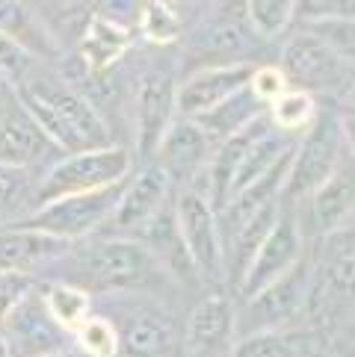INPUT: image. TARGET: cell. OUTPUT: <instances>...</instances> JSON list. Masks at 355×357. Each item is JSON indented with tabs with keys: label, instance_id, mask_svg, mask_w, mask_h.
<instances>
[{
	"label": "cell",
	"instance_id": "obj_1",
	"mask_svg": "<svg viewBox=\"0 0 355 357\" xmlns=\"http://www.w3.org/2000/svg\"><path fill=\"white\" fill-rule=\"evenodd\" d=\"M18 104L45 139L68 154L92 148H107V127L89 100L59 83H33L18 89Z\"/></svg>",
	"mask_w": 355,
	"mask_h": 357
},
{
	"label": "cell",
	"instance_id": "obj_2",
	"mask_svg": "<svg viewBox=\"0 0 355 357\" xmlns=\"http://www.w3.org/2000/svg\"><path fill=\"white\" fill-rule=\"evenodd\" d=\"M131 172V154L119 145L107 148H92V151H78L59 160L42 181L36 201L48 204L66 195H80V192H95V189H107L124 183Z\"/></svg>",
	"mask_w": 355,
	"mask_h": 357
},
{
	"label": "cell",
	"instance_id": "obj_3",
	"mask_svg": "<svg viewBox=\"0 0 355 357\" xmlns=\"http://www.w3.org/2000/svg\"><path fill=\"white\" fill-rule=\"evenodd\" d=\"M344 139L347 136L338 116H314L305 139L290 154L287 177L282 186L284 198L311 195L317 186L326 183L338 172V162L344 157Z\"/></svg>",
	"mask_w": 355,
	"mask_h": 357
},
{
	"label": "cell",
	"instance_id": "obj_4",
	"mask_svg": "<svg viewBox=\"0 0 355 357\" xmlns=\"http://www.w3.org/2000/svg\"><path fill=\"white\" fill-rule=\"evenodd\" d=\"M122 189H124V183H116L107 189H95V192L66 195V198L39 204V210L30 213L27 219L18 225L50 234V236H59V239H68V242L83 239L86 234L98 231V227L116 213Z\"/></svg>",
	"mask_w": 355,
	"mask_h": 357
},
{
	"label": "cell",
	"instance_id": "obj_5",
	"mask_svg": "<svg viewBox=\"0 0 355 357\" xmlns=\"http://www.w3.org/2000/svg\"><path fill=\"white\" fill-rule=\"evenodd\" d=\"M74 266L95 287H136L157 275L154 251L133 239H104L74 251Z\"/></svg>",
	"mask_w": 355,
	"mask_h": 357
},
{
	"label": "cell",
	"instance_id": "obj_6",
	"mask_svg": "<svg viewBox=\"0 0 355 357\" xmlns=\"http://www.w3.org/2000/svg\"><path fill=\"white\" fill-rule=\"evenodd\" d=\"M175 231L178 239L187 251L189 263L205 275V278H219L225 266V251H222V234H219V219L213 213L210 201L205 195L184 189L175 201Z\"/></svg>",
	"mask_w": 355,
	"mask_h": 357
},
{
	"label": "cell",
	"instance_id": "obj_7",
	"mask_svg": "<svg viewBox=\"0 0 355 357\" xmlns=\"http://www.w3.org/2000/svg\"><path fill=\"white\" fill-rule=\"evenodd\" d=\"M252 66L246 62H231V66H208L198 68L196 74L178 86L175 92V112L181 119L196 121L201 116H208L210 109H217L225 104L228 98H234L237 92H243L252 77Z\"/></svg>",
	"mask_w": 355,
	"mask_h": 357
},
{
	"label": "cell",
	"instance_id": "obj_8",
	"mask_svg": "<svg viewBox=\"0 0 355 357\" xmlns=\"http://www.w3.org/2000/svg\"><path fill=\"white\" fill-rule=\"evenodd\" d=\"M299 254H302V234H299L296 219L278 213L275 225L270 227V234L263 236L243 280H240V296L252 298V296H258L261 289L275 284L278 278L287 275L299 263Z\"/></svg>",
	"mask_w": 355,
	"mask_h": 357
},
{
	"label": "cell",
	"instance_id": "obj_9",
	"mask_svg": "<svg viewBox=\"0 0 355 357\" xmlns=\"http://www.w3.org/2000/svg\"><path fill=\"white\" fill-rule=\"evenodd\" d=\"M284 80H294L296 89L311 92V89H335L347 77V59L332 50L323 39L314 33H302L290 39L284 47V62H282Z\"/></svg>",
	"mask_w": 355,
	"mask_h": 357
},
{
	"label": "cell",
	"instance_id": "obj_10",
	"mask_svg": "<svg viewBox=\"0 0 355 357\" xmlns=\"http://www.w3.org/2000/svg\"><path fill=\"white\" fill-rule=\"evenodd\" d=\"M308 272L305 266L296 263L287 275H282L270 284L266 289H261L258 296L246 298V310H243V328L246 334H255V331H273V325H282L294 316L302 301L308 298Z\"/></svg>",
	"mask_w": 355,
	"mask_h": 357
},
{
	"label": "cell",
	"instance_id": "obj_11",
	"mask_svg": "<svg viewBox=\"0 0 355 357\" xmlns=\"http://www.w3.org/2000/svg\"><path fill=\"white\" fill-rule=\"evenodd\" d=\"M154 154L160 157L157 169L166 174L169 183H189L210 160V136L196 121L175 119L160 136Z\"/></svg>",
	"mask_w": 355,
	"mask_h": 357
},
{
	"label": "cell",
	"instance_id": "obj_12",
	"mask_svg": "<svg viewBox=\"0 0 355 357\" xmlns=\"http://www.w3.org/2000/svg\"><path fill=\"white\" fill-rule=\"evenodd\" d=\"M175 77L166 68H151L136 92V136L143 154H154L160 136L175 121Z\"/></svg>",
	"mask_w": 355,
	"mask_h": 357
},
{
	"label": "cell",
	"instance_id": "obj_13",
	"mask_svg": "<svg viewBox=\"0 0 355 357\" xmlns=\"http://www.w3.org/2000/svg\"><path fill=\"white\" fill-rule=\"evenodd\" d=\"M71 251H74V242L33 231V227L9 225L6 231H0V269L30 272L36 266L68 257Z\"/></svg>",
	"mask_w": 355,
	"mask_h": 357
},
{
	"label": "cell",
	"instance_id": "obj_14",
	"mask_svg": "<svg viewBox=\"0 0 355 357\" xmlns=\"http://www.w3.org/2000/svg\"><path fill=\"white\" fill-rule=\"evenodd\" d=\"M166 189H169V181L157 165L154 169H145L133 183H128L122 189V198L116 204V213H113V222H116L122 231L148 227L163 213Z\"/></svg>",
	"mask_w": 355,
	"mask_h": 357
},
{
	"label": "cell",
	"instance_id": "obj_15",
	"mask_svg": "<svg viewBox=\"0 0 355 357\" xmlns=\"http://www.w3.org/2000/svg\"><path fill=\"white\" fill-rule=\"evenodd\" d=\"M234 331V307L225 296H208L189 316L187 340L196 357H217Z\"/></svg>",
	"mask_w": 355,
	"mask_h": 357
},
{
	"label": "cell",
	"instance_id": "obj_16",
	"mask_svg": "<svg viewBox=\"0 0 355 357\" xmlns=\"http://www.w3.org/2000/svg\"><path fill=\"white\" fill-rule=\"evenodd\" d=\"M48 148H50V142L45 139L39 127H36V121L21 109V104L0 112V165L27 169Z\"/></svg>",
	"mask_w": 355,
	"mask_h": 357
},
{
	"label": "cell",
	"instance_id": "obj_17",
	"mask_svg": "<svg viewBox=\"0 0 355 357\" xmlns=\"http://www.w3.org/2000/svg\"><path fill=\"white\" fill-rule=\"evenodd\" d=\"M352 213V181L335 172L311 192V222L317 234H338Z\"/></svg>",
	"mask_w": 355,
	"mask_h": 357
},
{
	"label": "cell",
	"instance_id": "obj_18",
	"mask_svg": "<svg viewBox=\"0 0 355 357\" xmlns=\"http://www.w3.org/2000/svg\"><path fill=\"white\" fill-rule=\"evenodd\" d=\"M80 39H83L80 54L86 59V66L101 71L124 54V47H128V42H131V33L124 30L119 21H113L107 15H95L92 21H89V27H86V33L80 36Z\"/></svg>",
	"mask_w": 355,
	"mask_h": 357
},
{
	"label": "cell",
	"instance_id": "obj_19",
	"mask_svg": "<svg viewBox=\"0 0 355 357\" xmlns=\"http://www.w3.org/2000/svg\"><path fill=\"white\" fill-rule=\"evenodd\" d=\"M36 296H30L21 307L6 316L0 328L9 331V340L18 346H59V328L48 316L45 304H36Z\"/></svg>",
	"mask_w": 355,
	"mask_h": 357
},
{
	"label": "cell",
	"instance_id": "obj_20",
	"mask_svg": "<svg viewBox=\"0 0 355 357\" xmlns=\"http://www.w3.org/2000/svg\"><path fill=\"white\" fill-rule=\"evenodd\" d=\"M278 213H282V210H278V204L275 201H266V204H261V207L249 215L243 225L237 227L234 248H231V278H234L237 287H240V280H243V275L249 269L252 257H255L258 245L263 242V236L270 234V227L275 225Z\"/></svg>",
	"mask_w": 355,
	"mask_h": 357
},
{
	"label": "cell",
	"instance_id": "obj_21",
	"mask_svg": "<svg viewBox=\"0 0 355 357\" xmlns=\"http://www.w3.org/2000/svg\"><path fill=\"white\" fill-rule=\"evenodd\" d=\"M42 304L48 316L54 319V325L62 331H78L80 322L89 316V296L74 287V284H54L45 289Z\"/></svg>",
	"mask_w": 355,
	"mask_h": 357
},
{
	"label": "cell",
	"instance_id": "obj_22",
	"mask_svg": "<svg viewBox=\"0 0 355 357\" xmlns=\"http://www.w3.org/2000/svg\"><path fill=\"white\" fill-rule=\"evenodd\" d=\"M124 342H128V351L139 354V357H151L169 349L172 342V331L166 328V322L157 316L139 313L131 319L128 331H124Z\"/></svg>",
	"mask_w": 355,
	"mask_h": 357
},
{
	"label": "cell",
	"instance_id": "obj_23",
	"mask_svg": "<svg viewBox=\"0 0 355 357\" xmlns=\"http://www.w3.org/2000/svg\"><path fill=\"white\" fill-rule=\"evenodd\" d=\"M273 124L282 133H299L314 121L317 116V104L311 92H302V89H287L282 98L273 100Z\"/></svg>",
	"mask_w": 355,
	"mask_h": 357
},
{
	"label": "cell",
	"instance_id": "obj_24",
	"mask_svg": "<svg viewBox=\"0 0 355 357\" xmlns=\"http://www.w3.org/2000/svg\"><path fill=\"white\" fill-rule=\"evenodd\" d=\"M196 45L205 50L208 56H237L249 47V39L240 24L217 18V21H208L205 27L198 30Z\"/></svg>",
	"mask_w": 355,
	"mask_h": 357
},
{
	"label": "cell",
	"instance_id": "obj_25",
	"mask_svg": "<svg viewBox=\"0 0 355 357\" xmlns=\"http://www.w3.org/2000/svg\"><path fill=\"white\" fill-rule=\"evenodd\" d=\"M243 12L258 36L275 39V36H282L287 30V24L294 21L296 3H290V0H252V3L243 6Z\"/></svg>",
	"mask_w": 355,
	"mask_h": 357
},
{
	"label": "cell",
	"instance_id": "obj_26",
	"mask_svg": "<svg viewBox=\"0 0 355 357\" xmlns=\"http://www.w3.org/2000/svg\"><path fill=\"white\" fill-rule=\"evenodd\" d=\"M74 337L80 342L83 357H116L122 349L119 328L104 316H86Z\"/></svg>",
	"mask_w": 355,
	"mask_h": 357
},
{
	"label": "cell",
	"instance_id": "obj_27",
	"mask_svg": "<svg viewBox=\"0 0 355 357\" xmlns=\"http://www.w3.org/2000/svg\"><path fill=\"white\" fill-rule=\"evenodd\" d=\"M139 21H143V36L151 45H169L181 33V15L175 6L151 0V3L139 6Z\"/></svg>",
	"mask_w": 355,
	"mask_h": 357
},
{
	"label": "cell",
	"instance_id": "obj_28",
	"mask_svg": "<svg viewBox=\"0 0 355 357\" xmlns=\"http://www.w3.org/2000/svg\"><path fill=\"white\" fill-rule=\"evenodd\" d=\"M234 357H294V346L275 331H255L234 346Z\"/></svg>",
	"mask_w": 355,
	"mask_h": 357
},
{
	"label": "cell",
	"instance_id": "obj_29",
	"mask_svg": "<svg viewBox=\"0 0 355 357\" xmlns=\"http://www.w3.org/2000/svg\"><path fill=\"white\" fill-rule=\"evenodd\" d=\"M33 278L30 272H12V269H0V322L6 316H12L24 301L33 296Z\"/></svg>",
	"mask_w": 355,
	"mask_h": 357
},
{
	"label": "cell",
	"instance_id": "obj_30",
	"mask_svg": "<svg viewBox=\"0 0 355 357\" xmlns=\"http://www.w3.org/2000/svg\"><path fill=\"white\" fill-rule=\"evenodd\" d=\"M30 189L27 169H12V165H0V222L15 215L24 195Z\"/></svg>",
	"mask_w": 355,
	"mask_h": 357
},
{
	"label": "cell",
	"instance_id": "obj_31",
	"mask_svg": "<svg viewBox=\"0 0 355 357\" xmlns=\"http://www.w3.org/2000/svg\"><path fill=\"white\" fill-rule=\"evenodd\" d=\"M326 284L335 296H344L349 298L352 296V280H355V266H352V245H349V236L344 239V248H338L332 257L326 263Z\"/></svg>",
	"mask_w": 355,
	"mask_h": 357
},
{
	"label": "cell",
	"instance_id": "obj_32",
	"mask_svg": "<svg viewBox=\"0 0 355 357\" xmlns=\"http://www.w3.org/2000/svg\"><path fill=\"white\" fill-rule=\"evenodd\" d=\"M287 89H290V86H287V80H284L282 68H275V66L255 68V71H252V77H249V92L255 95L261 104H273V100L282 98Z\"/></svg>",
	"mask_w": 355,
	"mask_h": 357
},
{
	"label": "cell",
	"instance_id": "obj_33",
	"mask_svg": "<svg viewBox=\"0 0 355 357\" xmlns=\"http://www.w3.org/2000/svg\"><path fill=\"white\" fill-rule=\"evenodd\" d=\"M27 68H30V50L0 33V74L9 80H18L21 74H27Z\"/></svg>",
	"mask_w": 355,
	"mask_h": 357
},
{
	"label": "cell",
	"instance_id": "obj_34",
	"mask_svg": "<svg viewBox=\"0 0 355 357\" xmlns=\"http://www.w3.org/2000/svg\"><path fill=\"white\" fill-rule=\"evenodd\" d=\"M30 30V12L27 6L21 3H12V0H3L0 3V33L15 39L18 45H24V33ZM27 47V45H24Z\"/></svg>",
	"mask_w": 355,
	"mask_h": 357
},
{
	"label": "cell",
	"instance_id": "obj_35",
	"mask_svg": "<svg viewBox=\"0 0 355 357\" xmlns=\"http://www.w3.org/2000/svg\"><path fill=\"white\" fill-rule=\"evenodd\" d=\"M45 357H83V354H74V351H57V354H45Z\"/></svg>",
	"mask_w": 355,
	"mask_h": 357
}]
</instances>
